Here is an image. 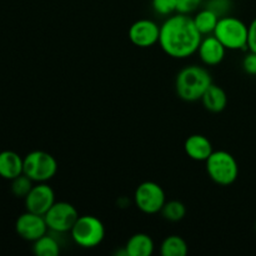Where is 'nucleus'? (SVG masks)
<instances>
[{
    "label": "nucleus",
    "instance_id": "a211bd4d",
    "mask_svg": "<svg viewBox=\"0 0 256 256\" xmlns=\"http://www.w3.org/2000/svg\"><path fill=\"white\" fill-rule=\"evenodd\" d=\"M189 248L186 242L179 235H170L165 238L160 246L162 256H186Z\"/></svg>",
    "mask_w": 256,
    "mask_h": 256
},
{
    "label": "nucleus",
    "instance_id": "f257e3e1",
    "mask_svg": "<svg viewBox=\"0 0 256 256\" xmlns=\"http://www.w3.org/2000/svg\"><path fill=\"white\" fill-rule=\"evenodd\" d=\"M202 40V35L188 14L172 15L160 26V46L175 59H185L198 52Z\"/></svg>",
    "mask_w": 256,
    "mask_h": 256
},
{
    "label": "nucleus",
    "instance_id": "0eeeda50",
    "mask_svg": "<svg viewBox=\"0 0 256 256\" xmlns=\"http://www.w3.org/2000/svg\"><path fill=\"white\" fill-rule=\"evenodd\" d=\"M134 202L140 212L152 215L162 212L166 199L164 189L158 182H144L135 190Z\"/></svg>",
    "mask_w": 256,
    "mask_h": 256
},
{
    "label": "nucleus",
    "instance_id": "dca6fc26",
    "mask_svg": "<svg viewBox=\"0 0 256 256\" xmlns=\"http://www.w3.org/2000/svg\"><path fill=\"white\" fill-rule=\"evenodd\" d=\"M205 109L212 112H222L228 105V95L219 85L212 84L202 98Z\"/></svg>",
    "mask_w": 256,
    "mask_h": 256
},
{
    "label": "nucleus",
    "instance_id": "1a4fd4ad",
    "mask_svg": "<svg viewBox=\"0 0 256 256\" xmlns=\"http://www.w3.org/2000/svg\"><path fill=\"white\" fill-rule=\"evenodd\" d=\"M15 230L18 235L28 242L38 240L45 235L49 230L46 222H45L44 215L35 214V212H28L20 215L15 222Z\"/></svg>",
    "mask_w": 256,
    "mask_h": 256
},
{
    "label": "nucleus",
    "instance_id": "9b49d317",
    "mask_svg": "<svg viewBox=\"0 0 256 256\" xmlns=\"http://www.w3.org/2000/svg\"><path fill=\"white\" fill-rule=\"evenodd\" d=\"M160 26L150 19H140L129 29V39L135 46L150 48L159 42Z\"/></svg>",
    "mask_w": 256,
    "mask_h": 256
},
{
    "label": "nucleus",
    "instance_id": "412c9836",
    "mask_svg": "<svg viewBox=\"0 0 256 256\" xmlns=\"http://www.w3.org/2000/svg\"><path fill=\"white\" fill-rule=\"evenodd\" d=\"M32 182H34L25 174L19 175V176L12 180V192L14 194V196L25 199L26 195L30 192V190L32 189V186H34Z\"/></svg>",
    "mask_w": 256,
    "mask_h": 256
},
{
    "label": "nucleus",
    "instance_id": "aec40b11",
    "mask_svg": "<svg viewBox=\"0 0 256 256\" xmlns=\"http://www.w3.org/2000/svg\"><path fill=\"white\" fill-rule=\"evenodd\" d=\"M160 212L165 220L176 222L184 219L185 215H186V208L179 200H172V202H165Z\"/></svg>",
    "mask_w": 256,
    "mask_h": 256
},
{
    "label": "nucleus",
    "instance_id": "f3484780",
    "mask_svg": "<svg viewBox=\"0 0 256 256\" xmlns=\"http://www.w3.org/2000/svg\"><path fill=\"white\" fill-rule=\"evenodd\" d=\"M219 19L220 18L212 10L208 9V8L200 10V12L192 18L195 26H196V29L199 30L202 35L212 34L215 28H216Z\"/></svg>",
    "mask_w": 256,
    "mask_h": 256
},
{
    "label": "nucleus",
    "instance_id": "5701e85b",
    "mask_svg": "<svg viewBox=\"0 0 256 256\" xmlns=\"http://www.w3.org/2000/svg\"><path fill=\"white\" fill-rule=\"evenodd\" d=\"M230 5H232V2H230V0H210V2H208L206 8L208 9L212 10L219 18H222L226 15L228 12H229Z\"/></svg>",
    "mask_w": 256,
    "mask_h": 256
},
{
    "label": "nucleus",
    "instance_id": "9d476101",
    "mask_svg": "<svg viewBox=\"0 0 256 256\" xmlns=\"http://www.w3.org/2000/svg\"><path fill=\"white\" fill-rule=\"evenodd\" d=\"M24 200L28 212L45 215L55 202V192L46 182H38Z\"/></svg>",
    "mask_w": 256,
    "mask_h": 256
},
{
    "label": "nucleus",
    "instance_id": "f03ea898",
    "mask_svg": "<svg viewBox=\"0 0 256 256\" xmlns=\"http://www.w3.org/2000/svg\"><path fill=\"white\" fill-rule=\"evenodd\" d=\"M212 84L210 72L199 65H189L178 72L175 79V89L178 96L184 102L202 100L208 88Z\"/></svg>",
    "mask_w": 256,
    "mask_h": 256
},
{
    "label": "nucleus",
    "instance_id": "f8f14e48",
    "mask_svg": "<svg viewBox=\"0 0 256 256\" xmlns=\"http://www.w3.org/2000/svg\"><path fill=\"white\" fill-rule=\"evenodd\" d=\"M198 52H199L200 59L205 65L215 66L224 60L226 48L222 44V42L214 34H210L202 38Z\"/></svg>",
    "mask_w": 256,
    "mask_h": 256
},
{
    "label": "nucleus",
    "instance_id": "4468645a",
    "mask_svg": "<svg viewBox=\"0 0 256 256\" xmlns=\"http://www.w3.org/2000/svg\"><path fill=\"white\" fill-rule=\"evenodd\" d=\"M22 174H24V159L12 150L0 152V176L12 180Z\"/></svg>",
    "mask_w": 256,
    "mask_h": 256
},
{
    "label": "nucleus",
    "instance_id": "423d86ee",
    "mask_svg": "<svg viewBox=\"0 0 256 256\" xmlns=\"http://www.w3.org/2000/svg\"><path fill=\"white\" fill-rule=\"evenodd\" d=\"M58 162L52 154L35 150L24 158V174L34 182H46L55 176Z\"/></svg>",
    "mask_w": 256,
    "mask_h": 256
},
{
    "label": "nucleus",
    "instance_id": "bb28decb",
    "mask_svg": "<svg viewBox=\"0 0 256 256\" xmlns=\"http://www.w3.org/2000/svg\"><path fill=\"white\" fill-rule=\"evenodd\" d=\"M255 230H256V222H255Z\"/></svg>",
    "mask_w": 256,
    "mask_h": 256
},
{
    "label": "nucleus",
    "instance_id": "6e6552de",
    "mask_svg": "<svg viewBox=\"0 0 256 256\" xmlns=\"http://www.w3.org/2000/svg\"><path fill=\"white\" fill-rule=\"evenodd\" d=\"M50 232L56 234L70 232L79 218L76 208L68 202H55L44 215Z\"/></svg>",
    "mask_w": 256,
    "mask_h": 256
},
{
    "label": "nucleus",
    "instance_id": "393cba45",
    "mask_svg": "<svg viewBox=\"0 0 256 256\" xmlns=\"http://www.w3.org/2000/svg\"><path fill=\"white\" fill-rule=\"evenodd\" d=\"M242 69L246 74L256 75V52H250L242 59Z\"/></svg>",
    "mask_w": 256,
    "mask_h": 256
},
{
    "label": "nucleus",
    "instance_id": "7ed1b4c3",
    "mask_svg": "<svg viewBox=\"0 0 256 256\" xmlns=\"http://www.w3.org/2000/svg\"><path fill=\"white\" fill-rule=\"evenodd\" d=\"M206 172L210 179L218 185L229 186L239 176V165L236 159L225 150H216L208 158Z\"/></svg>",
    "mask_w": 256,
    "mask_h": 256
},
{
    "label": "nucleus",
    "instance_id": "20e7f679",
    "mask_svg": "<svg viewBox=\"0 0 256 256\" xmlns=\"http://www.w3.org/2000/svg\"><path fill=\"white\" fill-rule=\"evenodd\" d=\"M212 34L222 42L226 50L248 49L249 26L238 18L228 15L220 18Z\"/></svg>",
    "mask_w": 256,
    "mask_h": 256
},
{
    "label": "nucleus",
    "instance_id": "6ab92c4d",
    "mask_svg": "<svg viewBox=\"0 0 256 256\" xmlns=\"http://www.w3.org/2000/svg\"><path fill=\"white\" fill-rule=\"evenodd\" d=\"M32 252L38 256H58L60 252V244L52 235L46 232L42 238L35 240Z\"/></svg>",
    "mask_w": 256,
    "mask_h": 256
},
{
    "label": "nucleus",
    "instance_id": "4be33fe9",
    "mask_svg": "<svg viewBox=\"0 0 256 256\" xmlns=\"http://www.w3.org/2000/svg\"><path fill=\"white\" fill-rule=\"evenodd\" d=\"M152 4L156 14L172 15L176 12V0H152Z\"/></svg>",
    "mask_w": 256,
    "mask_h": 256
},
{
    "label": "nucleus",
    "instance_id": "a878e982",
    "mask_svg": "<svg viewBox=\"0 0 256 256\" xmlns=\"http://www.w3.org/2000/svg\"><path fill=\"white\" fill-rule=\"evenodd\" d=\"M248 49L256 52V18L249 25V35H248Z\"/></svg>",
    "mask_w": 256,
    "mask_h": 256
},
{
    "label": "nucleus",
    "instance_id": "b1692460",
    "mask_svg": "<svg viewBox=\"0 0 256 256\" xmlns=\"http://www.w3.org/2000/svg\"><path fill=\"white\" fill-rule=\"evenodd\" d=\"M202 0H176V12L180 14H188L195 12Z\"/></svg>",
    "mask_w": 256,
    "mask_h": 256
},
{
    "label": "nucleus",
    "instance_id": "39448f33",
    "mask_svg": "<svg viewBox=\"0 0 256 256\" xmlns=\"http://www.w3.org/2000/svg\"><path fill=\"white\" fill-rule=\"evenodd\" d=\"M75 244L85 249H92L102 242L105 238V226L99 218L94 215H82L70 230Z\"/></svg>",
    "mask_w": 256,
    "mask_h": 256
},
{
    "label": "nucleus",
    "instance_id": "ddd939ff",
    "mask_svg": "<svg viewBox=\"0 0 256 256\" xmlns=\"http://www.w3.org/2000/svg\"><path fill=\"white\" fill-rule=\"evenodd\" d=\"M184 150L190 159L195 162H206L212 154V144L206 136L200 134L190 135L184 144Z\"/></svg>",
    "mask_w": 256,
    "mask_h": 256
},
{
    "label": "nucleus",
    "instance_id": "2eb2a0df",
    "mask_svg": "<svg viewBox=\"0 0 256 256\" xmlns=\"http://www.w3.org/2000/svg\"><path fill=\"white\" fill-rule=\"evenodd\" d=\"M154 248L152 236L144 232L134 234L125 245L128 256H150L154 252Z\"/></svg>",
    "mask_w": 256,
    "mask_h": 256
}]
</instances>
